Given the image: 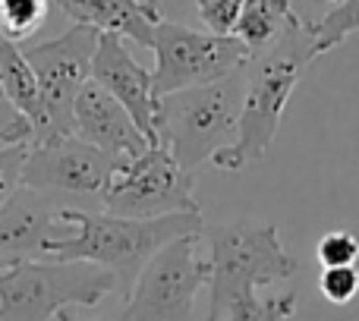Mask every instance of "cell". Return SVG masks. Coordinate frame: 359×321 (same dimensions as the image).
Masks as SVG:
<instances>
[{"mask_svg":"<svg viewBox=\"0 0 359 321\" xmlns=\"http://www.w3.org/2000/svg\"><path fill=\"white\" fill-rule=\"evenodd\" d=\"M318 60L312 41L306 35V19H299L278 44L255 54L246 63V95H243L240 132L230 149L217 151L211 164L221 170H243L246 164H259L274 145L280 130V117L293 88L303 73Z\"/></svg>","mask_w":359,"mask_h":321,"instance_id":"obj_2","label":"cell"},{"mask_svg":"<svg viewBox=\"0 0 359 321\" xmlns=\"http://www.w3.org/2000/svg\"><path fill=\"white\" fill-rule=\"evenodd\" d=\"M325 299L334 306H347L359 293V268H325L318 278Z\"/></svg>","mask_w":359,"mask_h":321,"instance_id":"obj_22","label":"cell"},{"mask_svg":"<svg viewBox=\"0 0 359 321\" xmlns=\"http://www.w3.org/2000/svg\"><path fill=\"white\" fill-rule=\"evenodd\" d=\"M297 22L299 16L287 0H243V13L233 38L243 41V48L255 57L271 44H278Z\"/></svg>","mask_w":359,"mask_h":321,"instance_id":"obj_16","label":"cell"},{"mask_svg":"<svg viewBox=\"0 0 359 321\" xmlns=\"http://www.w3.org/2000/svg\"><path fill=\"white\" fill-rule=\"evenodd\" d=\"M196 177L183 170L168 149H149L117 170L101 196L104 214L126 221H158L170 214H202L192 196Z\"/></svg>","mask_w":359,"mask_h":321,"instance_id":"obj_8","label":"cell"},{"mask_svg":"<svg viewBox=\"0 0 359 321\" xmlns=\"http://www.w3.org/2000/svg\"><path fill=\"white\" fill-rule=\"evenodd\" d=\"M151 50H155L151 86H155L158 98L215 86V82L246 69V63L252 60V54L233 35L221 38L211 32H196L183 22H170V19H164L155 29Z\"/></svg>","mask_w":359,"mask_h":321,"instance_id":"obj_6","label":"cell"},{"mask_svg":"<svg viewBox=\"0 0 359 321\" xmlns=\"http://www.w3.org/2000/svg\"><path fill=\"white\" fill-rule=\"evenodd\" d=\"M57 321H79V318L69 315V312H60V315H57Z\"/></svg>","mask_w":359,"mask_h":321,"instance_id":"obj_25","label":"cell"},{"mask_svg":"<svg viewBox=\"0 0 359 321\" xmlns=\"http://www.w3.org/2000/svg\"><path fill=\"white\" fill-rule=\"evenodd\" d=\"M63 217L73 227L67 240L54 243L48 249V259L54 261H88L95 268H104L117 278L123 299L130 296L133 284L139 280L142 268L161 252L164 246L186 236H202V214H170L158 221H126L104 211H79L73 205H63Z\"/></svg>","mask_w":359,"mask_h":321,"instance_id":"obj_1","label":"cell"},{"mask_svg":"<svg viewBox=\"0 0 359 321\" xmlns=\"http://www.w3.org/2000/svg\"><path fill=\"white\" fill-rule=\"evenodd\" d=\"M202 236L164 246L133 284L120 321H198L196 293L211 280L208 259L196 255Z\"/></svg>","mask_w":359,"mask_h":321,"instance_id":"obj_9","label":"cell"},{"mask_svg":"<svg viewBox=\"0 0 359 321\" xmlns=\"http://www.w3.org/2000/svg\"><path fill=\"white\" fill-rule=\"evenodd\" d=\"M73 25H88L101 35H117L151 48L155 29L164 22L161 4H142V0H60L54 4Z\"/></svg>","mask_w":359,"mask_h":321,"instance_id":"obj_14","label":"cell"},{"mask_svg":"<svg viewBox=\"0 0 359 321\" xmlns=\"http://www.w3.org/2000/svg\"><path fill=\"white\" fill-rule=\"evenodd\" d=\"M32 142H35L32 123L0 95V151L16 149V145H32Z\"/></svg>","mask_w":359,"mask_h":321,"instance_id":"obj_24","label":"cell"},{"mask_svg":"<svg viewBox=\"0 0 359 321\" xmlns=\"http://www.w3.org/2000/svg\"><path fill=\"white\" fill-rule=\"evenodd\" d=\"M353 32H359V0H344V4H334L325 16L306 22V35L312 41V50L316 57L334 50L337 44H344Z\"/></svg>","mask_w":359,"mask_h":321,"instance_id":"obj_17","label":"cell"},{"mask_svg":"<svg viewBox=\"0 0 359 321\" xmlns=\"http://www.w3.org/2000/svg\"><path fill=\"white\" fill-rule=\"evenodd\" d=\"M32 145H16V149L0 151V208L22 189V170L29 160Z\"/></svg>","mask_w":359,"mask_h":321,"instance_id":"obj_23","label":"cell"},{"mask_svg":"<svg viewBox=\"0 0 359 321\" xmlns=\"http://www.w3.org/2000/svg\"><path fill=\"white\" fill-rule=\"evenodd\" d=\"M120 293L111 271L88 261H25L0 271V321H54L67 306H98Z\"/></svg>","mask_w":359,"mask_h":321,"instance_id":"obj_5","label":"cell"},{"mask_svg":"<svg viewBox=\"0 0 359 321\" xmlns=\"http://www.w3.org/2000/svg\"><path fill=\"white\" fill-rule=\"evenodd\" d=\"M92 82L101 86L133 120L139 132L158 149V95L151 86V73L123 48L117 35H101L92 63Z\"/></svg>","mask_w":359,"mask_h":321,"instance_id":"obj_12","label":"cell"},{"mask_svg":"<svg viewBox=\"0 0 359 321\" xmlns=\"http://www.w3.org/2000/svg\"><path fill=\"white\" fill-rule=\"evenodd\" d=\"M48 0H0V35L13 44L35 35L50 13Z\"/></svg>","mask_w":359,"mask_h":321,"instance_id":"obj_18","label":"cell"},{"mask_svg":"<svg viewBox=\"0 0 359 321\" xmlns=\"http://www.w3.org/2000/svg\"><path fill=\"white\" fill-rule=\"evenodd\" d=\"M69 233L73 227L63 217V202L22 186L0 208V271L48 259V249Z\"/></svg>","mask_w":359,"mask_h":321,"instance_id":"obj_11","label":"cell"},{"mask_svg":"<svg viewBox=\"0 0 359 321\" xmlns=\"http://www.w3.org/2000/svg\"><path fill=\"white\" fill-rule=\"evenodd\" d=\"M123 160L86 145L82 139L69 136L50 145H32L29 160L22 170V186L41 196H82L98 198L117 177Z\"/></svg>","mask_w":359,"mask_h":321,"instance_id":"obj_10","label":"cell"},{"mask_svg":"<svg viewBox=\"0 0 359 321\" xmlns=\"http://www.w3.org/2000/svg\"><path fill=\"white\" fill-rule=\"evenodd\" d=\"M202 236L211 246V299L205 321H224L236 306L259 296V287L290 280L299 268L274 224L230 221L205 227Z\"/></svg>","mask_w":359,"mask_h":321,"instance_id":"obj_3","label":"cell"},{"mask_svg":"<svg viewBox=\"0 0 359 321\" xmlns=\"http://www.w3.org/2000/svg\"><path fill=\"white\" fill-rule=\"evenodd\" d=\"M0 95L32 123L35 142H38V139L44 136V126H48L41 86H38L35 73H32L25 54L19 50V44H13L10 38H4V35H0Z\"/></svg>","mask_w":359,"mask_h":321,"instance_id":"obj_15","label":"cell"},{"mask_svg":"<svg viewBox=\"0 0 359 321\" xmlns=\"http://www.w3.org/2000/svg\"><path fill=\"white\" fill-rule=\"evenodd\" d=\"M240 13H243V0H202L198 4V19L205 22V29L221 38H230L236 32Z\"/></svg>","mask_w":359,"mask_h":321,"instance_id":"obj_21","label":"cell"},{"mask_svg":"<svg viewBox=\"0 0 359 321\" xmlns=\"http://www.w3.org/2000/svg\"><path fill=\"white\" fill-rule=\"evenodd\" d=\"M297 290H284L274 296H255L249 303L236 306L224 321H290L297 315Z\"/></svg>","mask_w":359,"mask_h":321,"instance_id":"obj_19","label":"cell"},{"mask_svg":"<svg viewBox=\"0 0 359 321\" xmlns=\"http://www.w3.org/2000/svg\"><path fill=\"white\" fill-rule=\"evenodd\" d=\"M73 136L92 149L104 151V155L123 160V164L142 158L151 149L149 139L139 132L136 120L95 82L82 88L73 107Z\"/></svg>","mask_w":359,"mask_h":321,"instance_id":"obj_13","label":"cell"},{"mask_svg":"<svg viewBox=\"0 0 359 321\" xmlns=\"http://www.w3.org/2000/svg\"><path fill=\"white\" fill-rule=\"evenodd\" d=\"M316 259L325 268H356L359 261V240L350 230H328L316 243Z\"/></svg>","mask_w":359,"mask_h":321,"instance_id":"obj_20","label":"cell"},{"mask_svg":"<svg viewBox=\"0 0 359 321\" xmlns=\"http://www.w3.org/2000/svg\"><path fill=\"white\" fill-rule=\"evenodd\" d=\"M98 38L101 32L88 29V25H73L63 35L22 50L38 86H41L44 114H48L44 136L35 145H50L73 136V107L82 88L92 82Z\"/></svg>","mask_w":359,"mask_h":321,"instance_id":"obj_7","label":"cell"},{"mask_svg":"<svg viewBox=\"0 0 359 321\" xmlns=\"http://www.w3.org/2000/svg\"><path fill=\"white\" fill-rule=\"evenodd\" d=\"M246 73H233L215 86L189 88L158 98V145L168 149L189 177L205 160L230 149L240 132Z\"/></svg>","mask_w":359,"mask_h":321,"instance_id":"obj_4","label":"cell"}]
</instances>
